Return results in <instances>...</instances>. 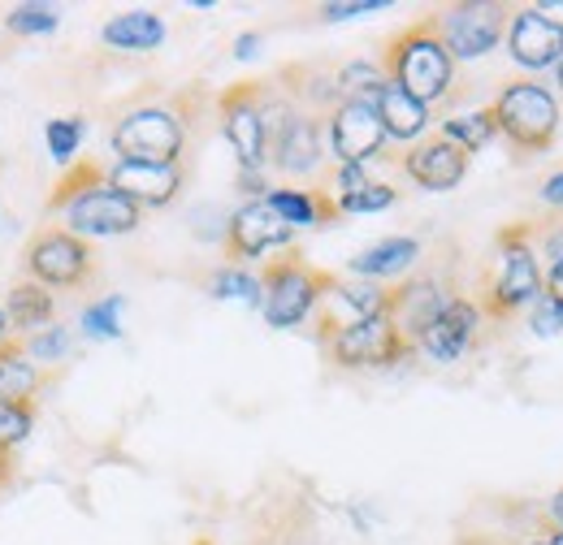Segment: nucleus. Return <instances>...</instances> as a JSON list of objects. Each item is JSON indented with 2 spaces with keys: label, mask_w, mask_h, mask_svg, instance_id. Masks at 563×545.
<instances>
[{
  "label": "nucleus",
  "mask_w": 563,
  "mask_h": 545,
  "mask_svg": "<svg viewBox=\"0 0 563 545\" xmlns=\"http://www.w3.org/2000/svg\"><path fill=\"white\" fill-rule=\"evenodd\" d=\"M547 290V272L533 252V221H511L494 234V247L477 272V308L482 316L503 325L533 308Z\"/></svg>",
  "instance_id": "nucleus-1"
},
{
  "label": "nucleus",
  "mask_w": 563,
  "mask_h": 545,
  "mask_svg": "<svg viewBox=\"0 0 563 545\" xmlns=\"http://www.w3.org/2000/svg\"><path fill=\"white\" fill-rule=\"evenodd\" d=\"M382 74L386 82L404 87L412 100H421L424 109H438V104H451L455 100V57L451 48L442 44V31H438V18L424 13L417 22H408L404 31H395L382 48Z\"/></svg>",
  "instance_id": "nucleus-2"
},
{
  "label": "nucleus",
  "mask_w": 563,
  "mask_h": 545,
  "mask_svg": "<svg viewBox=\"0 0 563 545\" xmlns=\"http://www.w3.org/2000/svg\"><path fill=\"white\" fill-rule=\"evenodd\" d=\"M494 131L511 143V152L520 160L529 156H542L555 147L563 122V104L560 96L547 87V82H533V78H516L507 82L490 104Z\"/></svg>",
  "instance_id": "nucleus-3"
},
{
  "label": "nucleus",
  "mask_w": 563,
  "mask_h": 545,
  "mask_svg": "<svg viewBox=\"0 0 563 545\" xmlns=\"http://www.w3.org/2000/svg\"><path fill=\"white\" fill-rule=\"evenodd\" d=\"M339 277L325 269H317L299 247H286L282 256H269L261 265V312L265 325L274 330H295L303 321H312L317 303L325 299V290Z\"/></svg>",
  "instance_id": "nucleus-4"
},
{
  "label": "nucleus",
  "mask_w": 563,
  "mask_h": 545,
  "mask_svg": "<svg viewBox=\"0 0 563 545\" xmlns=\"http://www.w3.org/2000/svg\"><path fill=\"white\" fill-rule=\"evenodd\" d=\"M109 147L131 165H183L187 152V113L174 104H143L118 118Z\"/></svg>",
  "instance_id": "nucleus-5"
},
{
  "label": "nucleus",
  "mask_w": 563,
  "mask_h": 545,
  "mask_svg": "<svg viewBox=\"0 0 563 545\" xmlns=\"http://www.w3.org/2000/svg\"><path fill=\"white\" fill-rule=\"evenodd\" d=\"M22 272L44 290H87L100 272V260L96 247L66 225H40L22 247Z\"/></svg>",
  "instance_id": "nucleus-6"
},
{
  "label": "nucleus",
  "mask_w": 563,
  "mask_h": 545,
  "mask_svg": "<svg viewBox=\"0 0 563 545\" xmlns=\"http://www.w3.org/2000/svg\"><path fill=\"white\" fill-rule=\"evenodd\" d=\"M217 126L239 156V169H265L269 165V138H265V78L230 82L217 96Z\"/></svg>",
  "instance_id": "nucleus-7"
},
{
  "label": "nucleus",
  "mask_w": 563,
  "mask_h": 545,
  "mask_svg": "<svg viewBox=\"0 0 563 545\" xmlns=\"http://www.w3.org/2000/svg\"><path fill=\"white\" fill-rule=\"evenodd\" d=\"M511 4H498V0H464V4H446L438 9V31H442V44L451 48L455 66L460 62H477L494 53L507 35V22H511Z\"/></svg>",
  "instance_id": "nucleus-8"
},
{
  "label": "nucleus",
  "mask_w": 563,
  "mask_h": 545,
  "mask_svg": "<svg viewBox=\"0 0 563 545\" xmlns=\"http://www.w3.org/2000/svg\"><path fill=\"white\" fill-rule=\"evenodd\" d=\"M325 359L334 368H395L404 359L417 355V346L404 338V330L390 321V316H373V321H360L352 330L334 334L330 342H321Z\"/></svg>",
  "instance_id": "nucleus-9"
},
{
  "label": "nucleus",
  "mask_w": 563,
  "mask_h": 545,
  "mask_svg": "<svg viewBox=\"0 0 563 545\" xmlns=\"http://www.w3.org/2000/svg\"><path fill=\"white\" fill-rule=\"evenodd\" d=\"M290 243H295V230L274 212V204L269 200H247L225 221L221 256H225V265L243 269L252 260H269V252H286Z\"/></svg>",
  "instance_id": "nucleus-10"
},
{
  "label": "nucleus",
  "mask_w": 563,
  "mask_h": 545,
  "mask_svg": "<svg viewBox=\"0 0 563 545\" xmlns=\"http://www.w3.org/2000/svg\"><path fill=\"white\" fill-rule=\"evenodd\" d=\"M325 135H330V152H334V165H368L382 156V147L390 143L382 131V118L373 109V100L352 96V100H339L325 118Z\"/></svg>",
  "instance_id": "nucleus-11"
},
{
  "label": "nucleus",
  "mask_w": 563,
  "mask_h": 545,
  "mask_svg": "<svg viewBox=\"0 0 563 545\" xmlns=\"http://www.w3.org/2000/svg\"><path fill=\"white\" fill-rule=\"evenodd\" d=\"M62 216H66V230L87 238V243L91 238H122V234H135L143 225V208L135 200H126L122 191H113L109 182L70 200L62 208Z\"/></svg>",
  "instance_id": "nucleus-12"
},
{
  "label": "nucleus",
  "mask_w": 563,
  "mask_h": 545,
  "mask_svg": "<svg viewBox=\"0 0 563 545\" xmlns=\"http://www.w3.org/2000/svg\"><path fill=\"white\" fill-rule=\"evenodd\" d=\"M386 308H390V286L364 281V277H355V281H334V286L325 290V299L317 303V312H312V325H317L312 334H317V342H330L334 334L352 330L360 321L386 316Z\"/></svg>",
  "instance_id": "nucleus-13"
},
{
  "label": "nucleus",
  "mask_w": 563,
  "mask_h": 545,
  "mask_svg": "<svg viewBox=\"0 0 563 545\" xmlns=\"http://www.w3.org/2000/svg\"><path fill=\"white\" fill-rule=\"evenodd\" d=\"M455 294H460V290H455L451 277H442V272H417V277L390 286V308H386V316L404 330V338L417 346L421 334L438 321V312H442Z\"/></svg>",
  "instance_id": "nucleus-14"
},
{
  "label": "nucleus",
  "mask_w": 563,
  "mask_h": 545,
  "mask_svg": "<svg viewBox=\"0 0 563 545\" xmlns=\"http://www.w3.org/2000/svg\"><path fill=\"white\" fill-rule=\"evenodd\" d=\"M511 62L525 69H551L563 62V22L542 13L538 4L529 9H516L511 22H507V35H503Z\"/></svg>",
  "instance_id": "nucleus-15"
},
{
  "label": "nucleus",
  "mask_w": 563,
  "mask_h": 545,
  "mask_svg": "<svg viewBox=\"0 0 563 545\" xmlns=\"http://www.w3.org/2000/svg\"><path fill=\"white\" fill-rule=\"evenodd\" d=\"M482 308H477V299H468V294H455L442 312H438V321L429 325L417 342V351H424L433 364H455V359H464L468 351H473V342L482 334Z\"/></svg>",
  "instance_id": "nucleus-16"
},
{
  "label": "nucleus",
  "mask_w": 563,
  "mask_h": 545,
  "mask_svg": "<svg viewBox=\"0 0 563 545\" xmlns=\"http://www.w3.org/2000/svg\"><path fill=\"white\" fill-rule=\"evenodd\" d=\"M325 160V118L299 109L286 131L269 143V165L286 178H312Z\"/></svg>",
  "instance_id": "nucleus-17"
},
{
  "label": "nucleus",
  "mask_w": 563,
  "mask_h": 545,
  "mask_svg": "<svg viewBox=\"0 0 563 545\" xmlns=\"http://www.w3.org/2000/svg\"><path fill=\"white\" fill-rule=\"evenodd\" d=\"M399 169L424 191H455L464 182V174H468V152L460 143H451V138L429 135L399 156Z\"/></svg>",
  "instance_id": "nucleus-18"
},
{
  "label": "nucleus",
  "mask_w": 563,
  "mask_h": 545,
  "mask_svg": "<svg viewBox=\"0 0 563 545\" xmlns=\"http://www.w3.org/2000/svg\"><path fill=\"white\" fill-rule=\"evenodd\" d=\"M109 187L122 191L126 200H135L140 208H169L183 196V187H187V169L183 165H131V160H113Z\"/></svg>",
  "instance_id": "nucleus-19"
},
{
  "label": "nucleus",
  "mask_w": 563,
  "mask_h": 545,
  "mask_svg": "<svg viewBox=\"0 0 563 545\" xmlns=\"http://www.w3.org/2000/svg\"><path fill=\"white\" fill-rule=\"evenodd\" d=\"M48 386V372L26 355L22 338L0 342V403L22 408V403H40V390Z\"/></svg>",
  "instance_id": "nucleus-20"
},
{
  "label": "nucleus",
  "mask_w": 563,
  "mask_h": 545,
  "mask_svg": "<svg viewBox=\"0 0 563 545\" xmlns=\"http://www.w3.org/2000/svg\"><path fill=\"white\" fill-rule=\"evenodd\" d=\"M373 109H377V118H382V131L386 138H395V143H421L424 131H429V122H433V113L424 109L421 100H412L404 87H395V82H382L377 87V96H373Z\"/></svg>",
  "instance_id": "nucleus-21"
},
{
  "label": "nucleus",
  "mask_w": 563,
  "mask_h": 545,
  "mask_svg": "<svg viewBox=\"0 0 563 545\" xmlns=\"http://www.w3.org/2000/svg\"><path fill=\"white\" fill-rule=\"evenodd\" d=\"M4 312H9V330L13 338H31L40 330H48L57 321V294L44 290L40 281H13L9 286V299H4Z\"/></svg>",
  "instance_id": "nucleus-22"
},
{
  "label": "nucleus",
  "mask_w": 563,
  "mask_h": 545,
  "mask_svg": "<svg viewBox=\"0 0 563 545\" xmlns=\"http://www.w3.org/2000/svg\"><path fill=\"white\" fill-rule=\"evenodd\" d=\"M269 204L290 230L299 225H334L339 221V204L325 187H282L269 191Z\"/></svg>",
  "instance_id": "nucleus-23"
},
{
  "label": "nucleus",
  "mask_w": 563,
  "mask_h": 545,
  "mask_svg": "<svg viewBox=\"0 0 563 545\" xmlns=\"http://www.w3.org/2000/svg\"><path fill=\"white\" fill-rule=\"evenodd\" d=\"M417 260H421V238L399 234V238H382V243L364 247L360 256H352L347 269H352L355 277H364V281H382V277H399V272H408Z\"/></svg>",
  "instance_id": "nucleus-24"
},
{
  "label": "nucleus",
  "mask_w": 563,
  "mask_h": 545,
  "mask_svg": "<svg viewBox=\"0 0 563 545\" xmlns=\"http://www.w3.org/2000/svg\"><path fill=\"white\" fill-rule=\"evenodd\" d=\"M100 40L109 48H118V53H152L165 40V22L152 9H131V13L109 18L104 31H100Z\"/></svg>",
  "instance_id": "nucleus-25"
},
{
  "label": "nucleus",
  "mask_w": 563,
  "mask_h": 545,
  "mask_svg": "<svg viewBox=\"0 0 563 545\" xmlns=\"http://www.w3.org/2000/svg\"><path fill=\"white\" fill-rule=\"evenodd\" d=\"M109 182V169L100 165V160H78V165H70L66 174H62V182H57V191L48 196V208L53 212H62V208L70 204V200H78V196H87L91 187H104Z\"/></svg>",
  "instance_id": "nucleus-26"
},
{
  "label": "nucleus",
  "mask_w": 563,
  "mask_h": 545,
  "mask_svg": "<svg viewBox=\"0 0 563 545\" xmlns=\"http://www.w3.org/2000/svg\"><path fill=\"white\" fill-rule=\"evenodd\" d=\"M438 135L451 138V143H460V147L473 156V152H482V147H486V143H490L498 131H494L490 109H477V113H464V118H446Z\"/></svg>",
  "instance_id": "nucleus-27"
},
{
  "label": "nucleus",
  "mask_w": 563,
  "mask_h": 545,
  "mask_svg": "<svg viewBox=\"0 0 563 545\" xmlns=\"http://www.w3.org/2000/svg\"><path fill=\"white\" fill-rule=\"evenodd\" d=\"M57 22H62V13L53 4H13L4 13V26L13 35H48V31H57Z\"/></svg>",
  "instance_id": "nucleus-28"
},
{
  "label": "nucleus",
  "mask_w": 563,
  "mask_h": 545,
  "mask_svg": "<svg viewBox=\"0 0 563 545\" xmlns=\"http://www.w3.org/2000/svg\"><path fill=\"white\" fill-rule=\"evenodd\" d=\"M209 286H212V294H217V299H243V303L261 308V277H252V272L239 269V265H225V269L212 277Z\"/></svg>",
  "instance_id": "nucleus-29"
},
{
  "label": "nucleus",
  "mask_w": 563,
  "mask_h": 545,
  "mask_svg": "<svg viewBox=\"0 0 563 545\" xmlns=\"http://www.w3.org/2000/svg\"><path fill=\"white\" fill-rule=\"evenodd\" d=\"M118 316H122V299L118 294H109V299H100V303H91L87 312H82V334L96 342H109L122 334V325H118Z\"/></svg>",
  "instance_id": "nucleus-30"
},
{
  "label": "nucleus",
  "mask_w": 563,
  "mask_h": 545,
  "mask_svg": "<svg viewBox=\"0 0 563 545\" xmlns=\"http://www.w3.org/2000/svg\"><path fill=\"white\" fill-rule=\"evenodd\" d=\"M35 411H40V403H22V408L0 403V451H18V446L31 437Z\"/></svg>",
  "instance_id": "nucleus-31"
},
{
  "label": "nucleus",
  "mask_w": 563,
  "mask_h": 545,
  "mask_svg": "<svg viewBox=\"0 0 563 545\" xmlns=\"http://www.w3.org/2000/svg\"><path fill=\"white\" fill-rule=\"evenodd\" d=\"M82 131H87V122H82V118H53V122L44 126L48 152H53L62 165H70L74 152H78V143H82Z\"/></svg>",
  "instance_id": "nucleus-32"
},
{
  "label": "nucleus",
  "mask_w": 563,
  "mask_h": 545,
  "mask_svg": "<svg viewBox=\"0 0 563 545\" xmlns=\"http://www.w3.org/2000/svg\"><path fill=\"white\" fill-rule=\"evenodd\" d=\"M399 200L395 196V187H386V182H368L364 191H355L347 200H339V216H360V212H382V208H390Z\"/></svg>",
  "instance_id": "nucleus-33"
},
{
  "label": "nucleus",
  "mask_w": 563,
  "mask_h": 545,
  "mask_svg": "<svg viewBox=\"0 0 563 545\" xmlns=\"http://www.w3.org/2000/svg\"><path fill=\"white\" fill-rule=\"evenodd\" d=\"M22 342H26V355L31 359H44V364L66 359V351H70V334L62 325H48V330H40V334H31V338Z\"/></svg>",
  "instance_id": "nucleus-34"
},
{
  "label": "nucleus",
  "mask_w": 563,
  "mask_h": 545,
  "mask_svg": "<svg viewBox=\"0 0 563 545\" xmlns=\"http://www.w3.org/2000/svg\"><path fill=\"white\" fill-rule=\"evenodd\" d=\"M529 330L538 334V338H551V334H563V303H555L547 290H542V299L529 308Z\"/></svg>",
  "instance_id": "nucleus-35"
},
{
  "label": "nucleus",
  "mask_w": 563,
  "mask_h": 545,
  "mask_svg": "<svg viewBox=\"0 0 563 545\" xmlns=\"http://www.w3.org/2000/svg\"><path fill=\"white\" fill-rule=\"evenodd\" d=\"M373 178L364 174V165H334V174H330V196H334V204L339 200H347V196H355V191H364Z\"/></svg>",
  "instance_id": "nucleus-36"
},
{
  "label": "nucleus",
  "mask_w": 563,
  "mask_h": 545,
  "mask_svg": "<svg viewBox=\"0 0 563 545\" xmlns=\"http://www.w3.org/2000/svg\"><path fill=\"white\" fill-rule=\"evenodd\" d=\"M373 9H386V0H343V4H321V18H325V22H343V18L373 13Z\"/></svg>",
  "instance_id": "nucleus-37"
},
{
  "label": "nucleus",
  "mask_w": 563,
  "mask_h": 545,
  "mask_svg": "<svg viewBox=\"0 0 563 545\" xmlns=\"http://www.w3.org/2000/svg\"><path fill=\"white\" fill-rule=\"evenodd\" d=\"M239 191L247 200H269V187H265V174L261 169H239Z\"/></svg>",
  "instance_id": "nucleus-38"
},
{
  "label": "nucleus",
  "mask_w": 563,
  "mask_h": 545,
  "mask_svg": "<svg viewBox=\"0 0 563 545\" xmlns=\"http://www.w3.org/2000/svg\"><path fill=\"white\" fill-rule=\"evenodd\" d=\"M538 196H542V204L563 208V169H560V174H551V178L542 182V191H538Z\"/></svg>",
  "instance_id": "nucleus-39"
},
{
  "label": "nucleus",
  "mask_w": 563,
  "mask_h": 545,
  "mask_svg": "<svg viewBox=\"0 0 563 545\" xmlns=\"http://www.w3.org/2000/svg\"><path fill=\"white\" fill-rule=\"evenodd\" d=\"M547 294H551L555 303H563V256L547 269Z\"/></svg>",
  "instance_id": "nucleus-40"
},
{
  "label": "nucleus",
  "mask_w": 563,
  "mask_h": 545,
  "mask_svg": "<svg viewBox=\"0 0 563 545\" xmlns=\"http://www.w3.org/2000/svg\"><path fill=\"white\" fill-rule=\"evenodd\" d=\"M13 477H18V455L13 451H0V493L13 485Z\"/></svg>",
  "instance_id": "nucleus-41"
},
{
  "label": "nucleus",
  "mask_w": 563,
  "mask_h": 545,
  "mask_svg": "<svg viewBox=\"0 0 563 545\" xmlns=\"http://www.w3.org/2000/svg\"><path fill=\"white\" fill-rule=\"evenodd\" d=\"M256 44H261V35H239V44H234V57H243V62H247V57L256 53Z\"/></svg>",
  "instance_id": "nucleus-42"
},
{
  "label": "nucleus",
  "mask_w": 563,
  "mask_h": 545,
  "mask_svg": "<svg viewBox=\"0 0 563 545\" xmlns=\"http://www.w3.org/2000/svg\"><path fill=\"white\" fill-rule=\"evenodd\" d=\"M551 524H560V529H563V489L551 498Z\"/></svg>",
  "instance_id": "nucleus-43"
},
{
  "label": "nucleus",
  "mask_w": 563,
  "mask_h": 545,
  "mask_svg": "<svg viewBox=\"0 0 563 545\" xmlns=\"http://www.w3.org/2000/svg\"><path fill=\"white\" fill-rule=\"evenodd\" d=\"M542 542H547V545H563V529H560V524H551V520H547V537H542Z\"/></svg>",
  "instance_id": "nucleus-44"
},
{
  "label": "nucleus",
  "mask_w": 563,
  "mask_h": 545,
  "mask_svg": "<svg viewBox=\"0 0 563 545\" xmlns=\"http://www.w3.org/2000/svg\"><path fill=\"white\" fill-rule=\"evenodd\" d=\"M4 338H13V330H9V312L0 308V342H4Z\"/></svg>",
  "instance_id": "nucleus-45"
},
{
  "label": "nucleus",
  "mask_w": 563,
  "mask_h": 545,
  "mask_svg": "<svg viewBox=\"0 0 563 545\" xmlns=\"http://www.w3.org/2000/svg\"><path fill=\"white\" fill-rule=\"evenodd\" d=\"M555 82H560V96H563V62L555 66Z\"/></svg>",
  "instance_id": "nucleus-46"
},
{
  "label": "nucleus",
  "mask_w": 563,
  "mask_h": 545,
  "mask_svg": "<svg viewBox=\"0 0 563 545\" xmlns=\"http://www.w3.org/2000/svg\"><path fill=\"white\" fill-rule=\"evenodd\" d=\"M520 545H547V542H542V537H538V542H520Z\"/></svg>",
  "instance_id": "nucleus-47"
},
{
  "label": "nucleus",
  "mask_w": 563,
  "mask_h": 545,
  "mask_svg": "<svg viewBox=\"0 0 563 545\" xmlns=\"http://www.w3.org/2000/svg\"><path fill=\"white\" fill-rule=\"evenodd\" d=\"M0 165H4V160H0Z\"/></svg>",
  "instance_id": "nucleus-48"
}]
</instances>
